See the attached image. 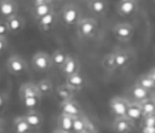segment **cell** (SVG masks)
<instances>
[{
	"label": "cell",
	"instance_id": "cell-1",
	"mask_svg": "<svg viewBox=\"0 0 155 133\" xmlns=\"http://www.w3.org/2000/svg\"><path fill=\"white\" fill-rule=\"evenodd\" d=\"M41 94L39 93L36 85L33 82H25L19 87V99L24 108L33 110L41 102Z\"/></svg>",
	"mask_w": 155,
	"mask_h": 133
},
{
	"label": "cell",
	"instance_id": "cell-2",
	"mask_svg": "<svg viewBox=\"0 0 155 133\" xmlns=\"http://www.w3.org/2000/svg\"><path fill=\"white\" fill-rule=\"evenodd\" d=\"M75 25H76L78 34L82 39H91L92 36H94V34L97 33V29H98V22L91 17L80 18Z\"/></svg>",
	"mask_w": 155,
	"mask_h": 133
},
{
	"label": "cell",
	"instance_id": "cell-3",
	"mask_svg": "<svg viewBox=\"0 0 155 133\" xmlns=\"http://www.w3.org/2000/svg\"><path fill=\"white\" fill-rule=\"evenodd\" d=\"M80 18H81V11L76 5L68 4L63 6L61 11V21L65 25H75Z\"/></svg>",
	"mask_w": 155,
	"mask_h": 133
},
{
	"label": "cell",
	"instance_id": "cell-4",
	"mask_svg": "<svg viewBox=\"0 0 155 133\" xmlns=\"http://www.w3.org/2000/svg\"><path fill=\"white\" fill-rule=\"evenodd\" d=\"M6 68L12 75H17V76L24 74L28 69L25 60L18 54H12L8 57L6 62Z\"/></svg>",
	"mask_w": 155,
	"mask_h": 133
},
{
	"label": "cell",
	"instance_id": "cell-5",
	"mask_svg": "<svg viewBox=\"0 0 155 133\" xmlns=\"http://www.w3.org/2000/svg\"><path fill=\"white\" fill-rule=\"evenodd\" d=\"M31 65L34 70L40 71V73L50 70L52 66L50 54L46 52H36L31 58Z\"/></svg>",
	"mask_w": 155,
	"mask_h": 133
},
{
	"label": "cell",
	"instance_id": "cell-6",
	"mask_svg": "<svg viewBox=\"0 0 155 133\" xmlns=\"http://www.w3.org/2000/svg\"><path fill=\"white\" fill-rule=\"evenodd\" d=\"M113 34L120 41H130L133 35V27L126 22L117 23L113 27Z\"/></svg>",
	"mask_w": 155,
	"mask_h": 133
},
{
	"label": "cell",
	"instance_id": "cell-7",
	"mask_svg": "<svg viewBox=\"0 0 155 133\" xmlns=\"http://www.w3.org/2000/svg\"><path fill=\"white\" fill-rule=\"evenodd\" d=\"M113 129L115 133H131L134 129V122L126 116H119L113 121Z\"/></svg>",
	"mask_w": 155,
	"mask_h": 133
},
{
	"label": "cell",
	"instance_id": "cell-8",
	"mask_svg": "<svg viewBox=\"0 0 155 133\" xmlns=\"http://www.w3.org/2000/svg\"><path fill=\"white\" fill-rule=\"evenodd\" d=\"M128 103H130V100L127 98H124V97H114L110 100V103H109L110 111L113 112V115L115 117L125 116V112H126V109H127Z\"/></svg>",
	"mask_w": 155,
	"mask_h": 133
},
{
	"label": "cell",
	"instance_id": "cell-9",
	"mask_svg": "<svg viewBox=\"0 0 155 133\" xmlns=\"http://www.w3.org/2000/svg\"><path fill=\"white\" fill-rule=\"evenodd\" d=\"M138 8V2L134 0H119L116 5V12L117 15L122 17H128L133 15Z\"/></svg>",
	"mask_w": 155,
	"mask_h": 133
},
{
	"label": "cell",
	"instance_id": "cell-10",
	"mask_svg": "<svg viewBox=\"0 0 155 133\" xmlns=\"http://www.w3.org/2000/svg\"><path fill=\"white\" fill-rule=\"evenodd\" d=\"M5 22L8 28L10 34H18L19 31L24 29V24H25L23 17L19 15H13L8 18H5Z\"/></svg>",
	"mask_w": 155,
	"mask_h": 133
},
{
	"label": "cell",
	"instance_id": "cell-11",
	"mask_svg": "<svg viewBox=\"0 0 155 133\" xmlns=\"http://www.w3.org/2000/svg\"><path fill=\"white\" fill-rule=\"evenodd\" d=\"M79 60L78 58H75L73 54H67V58L63 62V64L61 65V71L63 73L64 76H68V75H71L74 73H78L79 71Z\"/></svg>",
	"mask_w": 155,
	"mask_h": 133
},
{
	"label": "cell",
	"instance_id": "cell-12",
	"mask_svg": "<svg viewBox=\"0 0 155 133\" xmlns=\"http://www.w3.org/2000/svg\"><path fill=\"white\" fill-rule=\"evenodd\" d=\"M149 96H150V92L149 91H147L145 88H143L139 85L134 83L130 88V91H128V97L130 98H127V99L130 102H137V103H139V102L147 99Z\"/></svg>",
	"mask_w": 155,
	"mask_h": 133
},
{
	"label": "cell",
	"instance_id": "cell-13",
	"mask_svg": "<svg viewBox=\"0 0 155 133\" xmlns=\"http://www.w3.org/2000/svg\"><path fill=\"white\" fill-rule=\"evenodd\" d=\"M61 112L69 115V116H79L82 114L80 105L74 100V99H69V100H63L61 103Z\"/></svg>",
	"mask_w": 155,
	"mask_h": 133
},
{
	"label": "cell",
	"instance_id": "cell-14",
	"mask_svg": "<svg viewBox=\"0 0 155 133\" xmlns=\"http://www.w3.org/2000/svg\"><path fill=\"white\" fill-rule=\"evenodd\" d=\"M111 54H113V59H114L116 69L126 68L131 60V54L125 50H116L111 52Z\"/></svg>",
	"mask_w": 155,
	"mask_h": 133
},
{
	"label": "cell",
	"instance_id": "cell-15",
	"mask_svg": "<svg viewBox=\"0 0 155 133\" xmlns=\"http://www.w3.org/2000/svg\"><path fill=\"white\" fill-rule=\"evenodd\" d=\"M18 5L16 0H0V15L4 18H8L13 15H17Z\"/></svg>",
	"mask_w": 155,
	"mask_h": 133
},
{
	"label": "cell",
	"instance_id": "cell-16",
	"mask_svg": "<svg viewBox=\"0 0 155 133\" xmlns=\"http://www.w3.org/2000/svg\"><path fill=\"white\" fill-rule=\"evenodd\" d=\"M24 118H25L27 123L29 125V127H30L31 129H33V128H34V129L40 128L41 125H42V121H44L42 115H41L39 111H36L35 109L29 110V111L24 115Z\"/></svg>",
	"mask_w": 155,
	"mask_h": 133
},
{
	"label": "cell",
	"instance_id": "cell-17",
	"mask_svg": "<svg viewBox=\"0 0 155 133\" xmlns=\"http://www.w3.org/2000/svg\"><path fill=\"white\" fill-rule=\"evenodd\" d=\"M88 10L96 16H103L108 11V2L105 0H88Z\"/></svg>",
	"mask_w": 155,
	"mask_h": 133
},
{
	"label": "cell",
	"instance_id": "cell-18",
	"mask_svg": "<svg viewBox=\"0 0 155 133\" xmlns=\"http://www.w3.org/2000/svg\"><path fill=\"white\" fill-rule=\"evenodd\" d=\"M52 11H53V6H52L51 2L35 4V5H33V7H31V15H33V17H34L36 21L40 19L41 17L46 16L47 13L52 12Z\"/></svg>",
	"mask_w": 155,
	"mask_h": 133
},
{
	"label": "cell",
	"instance_id": "cell-19",
	"mask_svg": "<svg viewBox=\"0 0 155 133\" xmlns=\"http://www.w3.org/2000/svg\"><path fill=\"white\" fill-rule=\"evenodd\" d=\"M56 21H57L56 13H54V11H52V12L47 13L46 16L41 17L40 19H38V27L41 31H50L53 28V25L56 24Z\"/></svg>",
	"mask_w": 155,
	"mask_h": 133
},
{
	"label": "cell",
	"instance_id": "cell-20",
	"mask_svg": "<svg viewBox=\"0 0 155 133\" xmlns=\"http://www.w3.org/2000/svg\"><path fill=\"white\" fill-rule=\"evenodd\" d=\"M67 79H65V83L68 85V86H70L75 92L76 91H80L82 87H84V85H85V79H84V76L80 74V71H78V73H74V74H71V75H68V76H65Z\"/></svg>",
	"mask_w": 155,
	"mask_h": 133
},
{
	"label": "cell",
	"instance_id": "cell-21",
	"mask_svg": "<svg viewBox=\"0 0 155 133\" xmlns=\"http://www.w3.org/2000/svg\"><path fill=\"white\" fill-rule=\"evenodd\" d=\"M125 116H126L127 118L132 120L133 122L140 120L142 116H143V112H142V109H140L139 104H138L137 102H130L128 105H127Z\"/></svg>",
	"mask_w": 155,
	"mask_h": 133
},
{
	"label": "cell",
	"instance_id": "cell-22",
	"mask_svg": "<svg viewBox=\"0 0 155 133\" xmlns=\"http://www.w3.org/2000/svg\"><path fill=\"white\" fill-rule=\"evenodd\" d=\"M88 125H90V121L85 116H82V114L79 115V116H73L71 132H74V133H82L87 128Z\"/></svg>",
	"mask_w": 155,
	"mask_h": 133
},
{
	"label": "cell",
	"instance_id": "cell-23",
	"mask_svg": "<svg viewBox=\"0 0 155 133\" xmlns=\"http://www.w3.org/2000/svg\"><path fill=\"white\" fill-rule=\"evenodd\" d=\"M71 126H73V116L61 112L57 118V128L67 133H71Z\"/></svg>",
	"mask_w": 155,
	"mask_h": 133
},
{
	"label": "cell",
	"instance_id": "cell-24",
	"mask_svg": "<svg viewBox=\"0 0 155 133\" xmlns=\"http://www.w3.org/2000/svg\"><path fill=\"white\" fill-rule=\"evenodd\" d=\"M35 85H36V88H38L39 93L41 94V97L50 96L53 92V83L50 79H42Z\"/></svg>",
	"mask_w": 155,
	"mask_h": 133
},
{
	"label": "cell",
	"instance_id": "cell-25",
	"mask_svg": "<svg viewBox=\"0 0 155 133\" xmlns=\"http://www.w3.org/2000/svg\"><path fill=\"white\" fill-rule=\"evenodd\" d=\"M56 92H57V96L63 100H69V99H73L74 94H75V91L68 86L67 83H63V85H59L57 88H56Z\"/></svg>",
	"mask_w": 155,
	"mask_h": 133
},
{
	"label": "cell",
	"instance_id": "cell-26",
	"mask_svg": "<svg viewBox=\"0 0 155 133\" xmlns=\"http://www.w3.org/2000/svg\"><path fill=\"white\" fill-rule=\"evenodd\" d=\"M13 129H15V133H30V131H31V128L27 123L24 116H19V117L15 118Z\"/></svg>",
	"mask_w": 155,
	"mask_h": 133
},
{
	"label": "cell",
	"instance_id": "cell-27",
	"mask_svg": "<svg viewBox=\"0 0 155 133\" xmlns=\"http://www.w3.org/2000/svg\"><path fill=\"white\" fill-rule=\"evenodd\" d=\"M138 104H139V106H140V109H142L143 115H151V114H155V103H154V98L151 97V94H150L147 99L139 102Z\"/></svg>",
	"mask_w": 155,
	"mask_h": 133
},
{
	"label": "cell",
	"instance_id": "cell-28",
	"mask_svg": "<svg viewBox=\"0 0 155 133\" xmlns=\"http://www.w3.org/2000/svg\"><path fill=\"white\" fill-rule=\"evenodd\" d=\"M67 54H68V53H67L64 50H62V48L56 50V51L50 56V57H51V63H52V65L61 68V65L63 64V62H64L65 58H67Z\"/></svg>",
	"mask_w": 155,
	"mask_h": 133
},
{
	"label": "cell",
	"instance_id": "cell-29",
	"mask_svg": "<svg viewBox=\"0 0 155 133\" xmlns=\"http://www.w3.org/2000/svg\"><path fill=\"white\" fill-rule=\"evenodd\" d=\"M136 83L137 85H139L140 87H143V88H145L147 91H153L154 89V87H155V80L154 79H151V77H149L147 74H144V75H140L139 77H138V80L136 81Z\"/></svg>",
	"mask_w": 155,
	"mask_h": 133
},
{
	"label": "cell",
	"instance_id": "cell-30",
	"mask_svg": "<svg viewBox=\"0 0 155 133\" xmlns=\"http://www.w3.org/2000/svg\"><path fill=\"white\" fill-rule=\"evenodd\" d=\"M102 66L104 68V70H107L109 73H111V71H114L116 69L111 53H108V54H105L103 57V59H102Z\"/></svg>",
	"mask_w": 155,
	"mask_h": 133
},
{
	"label": "cell",
	"instance_id": "cell-31",
	"mask_svg": "<svg viewBox=\"0 0 155 133\" xmlns=\"http://www.w3.org/2000/svg\"><path fill=\"white\" fill-rule=\"evenodd\" d=\"M155 114L151 115H143L140 118V126H154L155 125Z\"/></svg>",
	"mask_w": 155,
	"mask_h": 133
},
{
	"label": "cell",
	"instance_id": "cell-32",
	"mask_svg": "<svg viewBox=\"0 0 155 133\" xmlns=\"http://www.w3.org/2000/svg\"><path fill=\"white\" fill-rule=\"evenodd\" d=\"M8 34H10V31H8V28H7V25H6L5 19L0 21V36H1V37H6Z\"/></svg>",
	"mask_w": 155,
	"mask_h": 133
},
{
	"label": "cell",
	"instance_id": "cell-33",
	"mask_svg": "<svg viewBox=\"0 0 155 133\" xmlns=\"http://www.w3.org/2000/svg\"><path fill=\"white\" fill-rule=\"evenodd\" d=\"M142 133H155V126H140Z\"/></svg>",
	"mask_w": 155,
	"mask_h": 133
},
{
	"label": "cell",
	"instance_id": "cell-34",
	"mask_svg": "<svg viewBox=\"0 0 155 133\" xmlns=\"http://www.w3.org/2000/svg\"><path fill=\"white\" fill-rule=\"evenodd\" d=\"M7 48V41L6 37H1L0 36V54H2Z\"/></svg>",
	"mask_w": 155,
	"mask_h": 133
},
{
	"label": "cell",
	"instance_id": "cell-35",
	"mask_svg": "<svg viewBox=\"0 0 155 133\" xmlns=\"http://www.w3.org/2000/svg\"><path fill=\"white\" fill-rule=\"evenodd\" d=\"M82 133H97V132H96L94 127H93V126H92V125L90 123V125L87 126V128H86V129H85V131H84Z\"/></svg>",
	"mask_w": 155,
	"mask_h": 133
},
{
	"label": "cell",
	"instance_id": "cell-36",
	"mask_svg": "<svg viewBox=\"0 0 155 133\" xmlns=\"http://www.w3.org/2000/svg\"><path fill=\"white\" fill-rule=\"evenodd\" d=\"M33 4H44V2H51V0H31Z\"/></svg>",
	"mask_w": 155,
	"mask_h": 133
},
{
	"label": "cell",
	"instance_id": "cell-37",
	"mask_svg": "<svg viewBox=\"0 0 155 133\" xmlns=\"http://www.w3.org/2000/svg\"><path fill=\"white\" fill-rule=\"evenodd\" d=\"M2 127H4V120H2V118H0V132L2 131Z\"/></svg>",
	"mask_w": 155,
	"mask_h": 133
},
{
	"label": "cell",
	"instance_id": "cell-38",
	"mask_svg": "<svg viewBox=\"0 0 155 133\" xmlns=\"http://www.w3.org/2000/svg\"><path fill=\"white\" fill-rule=\"evenodd\" d=\"M2 104H4V98H2V96L0 94V108L2 106Z\"/></svg>",
	"mask_w": 155,
	"mask_h": 133
},
{
	"label": "cell",
	"instance_id": "cell-39",
	"mask_svg": "<svg viewBox=\"0 0 155 133\" xmlns=\"http://www.w3.org/2000/svg\"><path fill=\"white\" fill-rule=\"evenodd\" d=\"M53 133H67V132H64V131H62V129H58V128H57Z\"/></svg>",
	"mask_w": 155,
	"mask_h": 133
},
{
	"label": "cell",
	"instance_id": "cell-40",
	"mask_svg": "<svg viewBox=\"0 0 155 133\" xmlns=\"http://www.w3.org/2000/svg\"><path fill=\"white\" fill-rule=\"evenodd\" d=\"M134 1H137V2H138V1H139V0H134Z\"/></svg>",
	"mask_w": 155,
	"mask_h": 133
},
{
	"label": "cell",
	"instance_id": "cell-41",
	"mask_svg": "<svg viewBox=\"0 0 155 133\" xmlns=\"http://www.w3.org/2000/svg\"><path fill=\"white\" fill-rule=\"evenodd\" d=\"M51 1H52V0H51Z\"/></svg>",
	"mask_w": 155,
	"mask_h": 133
}]
</instances>
